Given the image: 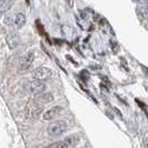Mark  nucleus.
<instances>
[{
    "label": "nucleus",
    "instance_id": "obj_6",
    "mask_svg": "<svg viewBox=\"0 0 148 148\" xmlns=\"http://www.w3.org/2000/svg\"><path fill=\"white\" fill-rule=\"evenodd\" d=\"M62 112V107L61 106H53L51 108H49L48 110H46L42 115L44 120H52L56 117H58L60 114Z\"/></svg>",
    "mask_w": 148,
    "mask_h": 148
},
{
    "label": "nucleus",
    "instance_id": "obj_8",
    "mask_svg": "<svg viewBox=\"0 0 148 148\" xmlns=\"http://www.w3.org/2000/svg\"><path fill=\"white\" fill-rule=\"evenodd\" d=\"M79 140H80V138H79L78 135H70V136H68L64 139V143L66 144L68 148H71L77 146L79 144Z\"/></svg>",
    "mask_w": 148,
    "mask_h": 148
},
{
    "label": "nucleus",
    "instance_id": "obj_13",
    "mask_svg": "<svg viewBox=\"0 0 148 148\" xmlns=\"http://www.w3.org/2000/svg\"><path fill=\"white\" fill-rule=\"evenodd\" d=\"M2 15H3V11H1V10H0V19H1V17H2Z\"/></svg>",
    "mask_w": 148,
    "mask_h": 148
},
{
    "label": "nucleus",
    "instance_id": "obj_10",
    "mask_svg": "<svg viewBox=\"0 0 148 148\" xmlns=\"http://www.w3.org/2000/svg\"><path fill=\"white\" fill-rule=\"evenodd\" d=\"M14 1H8V0H5V1H0V9L1 11L3 10H9L10 8L14 6Z\"/></svg>",
    "mask_w": 148,
    "mask_h": 148
},
{
    "label": "nucleus",
    "instance_id": "obj_7",
    "mask_svg": "<svg viewBox=\"0 0 148 148\" xmlns=\"http://www.w3.org/2000/svg\"><path fill=\"white\" fill-rule=\"evenodd\" d=\"M53 100H55V97H53L52 94H50V92H44V94L38 95L35 103H37V104H40L44 106L45 104H50V103H52Z\"/></svg>",
    "mask_w": 148,
    "mask_h": 148
},
{
    "label": "nucleus",
    "instance_id": "obj_9",
    "mask_svg": "<svg viewBox=\"0 0 148 148\" xmlns=\"http://www.w3.org/2000/svg\"><path fill=\"white\" fill-rule=\"evenodd\" d=\"M26 23V16L23 15L22 12H18L15 15V18H14V25H15L17 28H22Z\"/></svg>",
    "mask_w": 148,
    "mask_h": 148
},
{
    "label": "nucleus",
    "instance_id": "obj_5",
    "mask_svg": "<svg viewBox=\"0 0 148 148\" xmlns=\"http://www.w3.org/2000/svg\"><path fill=\"white\" fill-rule=\"evenodd\" d=\"M34 61H35V52L28 51L22 57V59L20 60V65H19L20 70H26V69L30 68L32 66Z\"/></svg>",
    "mask_w": 148,
    "mask_h": 148
},
{
    "label": "nucleus",
    "instance_id": "obj_11",
    "mask_svg": "<svg viewBox=\"0 0 148 148\" xmlns=\"http://www.w3.org/2000/svg\"><path fill=\"white\" fill-rule=\"evenodd\" d=\"M47 148H68L67 147V145L62 141H56V143H53L51 145H49Z\"/></svg>",
    "mask_w": 148,
    "mask_h": 148
},
{
    "label": "nucleus",
    "instance_id": "obj_3",
    "mask_svg": "<svg viewBox=\"0 0 148 148\" xmlns=\"http://www.w3.org/2000/svg\"><path fill=\"white\" fill-rule=\"evenodd\" d=\"M51 76H52L51 69L46 66L38 67V68H36V69L34 70V73H32V77H34L35 79H37V80H41V82H44L46 79L50 78Z\"/></svg>",
    "mask_w": 148,
    "mask_h": 148
},
{
    "label": "nucleus",
    "instance_id": "obj_1",
    "mask_svg": "<svg viewBox=\"0 0 148 148\" xmlns=\"http://www.w3.org/2000/svg\"><path fill=\"white\" fill-rule=\"evenodd\" d=\"M67 129H68V125L64 120L52 121L47 127V132L49 134V136H51V137H57V136L65 134L67 132Z\"/></svg>",
    "mask_w": 148,
    "mask_h": 148
},
{
    "label": "nucleus",
    "instance_id": "obj_12",
    "mask_svg": "<svg viewBox=\"0 0 148 148\" xmlns=\"http://www.w3.org/2000/svg\"><path fill=\"white\" fill-rule=\"evenodd\" d=\"M141 12L145 17H148V2H145L144 6L141 7Z\"/></svg>",
    "mask_w": 148,
    "mask_h": 148
},
{
    "label": "nucleus",
    "instance_id": "obj_4",
    "mask_svg": "<svg viewBox=\"0 0 148 148\" xmlns=\"http://www.w3.org/2000/svg\"><path fill=\"white\" fill-rule=\"evenodd\" d=\"M42 111H44V106L35 103V104L27 106V108H26V110H25V114H26V117H27V118L36 119L42 114Z\"/></svg>",
    "mask_w": 148,
    "mask_h": 148
},
{
    "label": "nucleus",
    "instance_id": "obj_2",
    "mask_svg": "<svg viewBox=\"0 0 148 148\" xmlns=\"http://www.w3.org/2000/svg\"><path fill=\"white\" fill-rule=\"evenodd\" d=\"M27 88H28V91H29L30 94L37 95L38 96V95H40V94H44L46 88H47V86H46V84H45L44 82L34 79V80H31V82L28 84Z\"/></svg>",
    "mask_w": 148,
    "mask_h": 148
}]
</instances>
